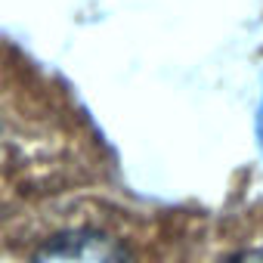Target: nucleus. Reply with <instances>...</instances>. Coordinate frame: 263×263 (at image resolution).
<instances>
[{"label":"nucleus","instance_id":"1","mask_svg":"<svg viewBox=\"0 0 263 263\" xmlns=\"http://www.w3.org/2000/svg\"><path fill=\"white\" fill-rule=\"evenodd\" d=\"M34 263H130L127 254L99 232H65L47 241Z\"/></svg>","mask_w":263,"mask_h":263},{"label":"nucleus","instance_id":"2","mask_svg":"<svg viewBox=\"0 0 263 263\" xmlns=\"http://www.w3.org/2000/svg\"><path fill=\"white\" fill-rule=\"evenodd\" d=\"M226 263H263V254H260V251H245V254L229 257Z\"/></svg>","mask_w":263,"mask_h":263}]
</instances>
